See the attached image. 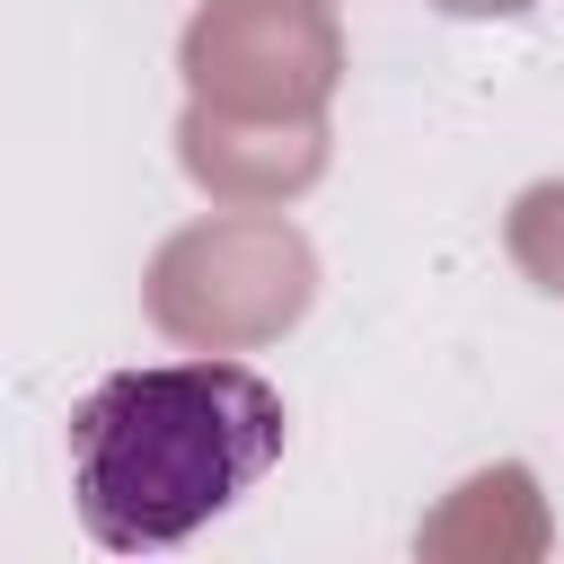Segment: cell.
Here are the masks:
<instances>
[{
	"label": "cell",
	"instance_id": "1",
	"mask_svg": "<svg viewBox=\"0 0 564 564\" xmlns=\"http://www.w3.org/2000/svg\"><path fill=\"white\" fill-rule=\"evenodd\" d=\"M282 458V397L247 361H150L115 370L70 405L79 529L115 555L212 529Z\"/></svg>",
	"mask_w": 564,
	"mask_h": 564
}]
</instances>
